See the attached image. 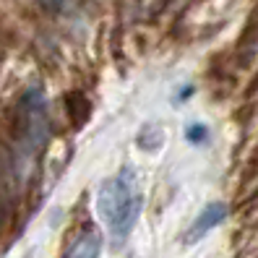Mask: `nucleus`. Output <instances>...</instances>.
<instances>
[{"instance_id":"f257e3e1","label":"nucleus","mask_w":258,"mask_h":258,"mask_svg":"<svg viewBox=\"0 0 258 258\" xmlns=\"http://www.w3.org/2000/svg\"><path fill=\"white\" fill-rule=\"evenodd\" d=\"M144 209V193L139 185V177L131 167H125L120 175L104 180L97 193V211L110 227V235L115 242L125 240L136 227Z\"/></svg>"},{"instance_id":"f03ea898","label":"nucleus","mask_w":258,"mask_h":258,"mask_svg":"<svg viewBox=\"0 0 258 258\" xmlns=\"http://www.w3.org/2000/svg\"><path fill=\"white\" fill-rule=\"evenodd\" d=\"M21 139L29 146V151H34L37 146H42L47 141L50 133V123H47V102L39 89H29L21 99Z\"/></svg>"},{"instance_id":"7ed1b4c3","label":"nucleus","mask_w":258,"mask_h":258,"mask_svg":"<svg viewBox=\"0 0 258 258\" xmlns=\"http://www.w3.org/2000/svg\"><path fill=\"white\" fill-rule=\"evenodd\" d=\"M227 219V204L224 201H214V204H206L199 217L193 219V224L188 227V235H185V242L193 245V242H201L211 230H217V227Z\"/></svg>"},{"instance_id":"20e7f679","label":"nucleus","mask_w":258,"mask_h":258,"mask_svg":"<svg viewBox=\"0 0 258 258\" xmlns=\"http://www.w3.org/2000/svg\"><path fill=\"white\" fill-rule=\"evenodd\" d=\"M102 253V237L97 230H84L71 245L66 248L63 258H99Z\"/></svg>"},{"instance_id":"39448f33","label":"nucleus","mask_w":258,"mask_h":258,"mask_svg":"<svg viewBox=\"0 0 258 258\" xmlns=\"http://www.w3.org/2000/svg\"><path fill=\"white\" fill-rule=\"evenodd\" d=\"M66 112L71 117V125L81 128L89 120V99H86V94H81V92L66 94Z\"/></svg>"},{"instance_id":"423d86ee","label":"nucleus","mask_w":258,"mask_h":258,"mask_svg":"<svg viewBox=\"0 0 258 258\" xmlns=\"http://www.w3.org/2000/svg\"><path fill=\"white\" fill-rule=\"evenodd\" d=\"M162 141H164V133H162L159 125H144L141 133H139V146L146 149V151L162 149Z\"/></svg>"},{"instance_id":"0eeeda50","label":"nucleus","mask_w":258,"mask_h":258,"mask_svg":"<svg viewBox=\"0 0 258 258\" xmlns=\"http://www.w3.org/2000/svg\"><path fill=\"white\" fill-rule=\"evenodd\" d=\"M206 136H209V131H206V125H201V123H193V125L185 128V139H188L190 144H201Z\"/></svg>"}]
</instances>
